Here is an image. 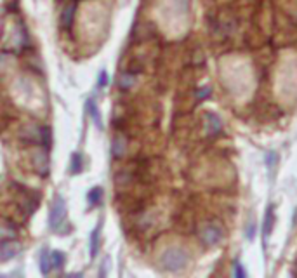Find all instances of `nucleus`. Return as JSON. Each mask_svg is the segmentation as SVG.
I'll list each match as a JSON object with an SVG mask.
<instances>
[{
    "label": "nucleus",
    "mask_w": 297,
    "mask_h": 278,
    "mask_svg": "<svg viewBox=\"0 0 297 278\" xmlns=\"http://www.w3.org/2000/svg\"><path fill=\"white\" fill-rule=\"evenodd\" d=\"M160 265L164 270H169V272H178V270H183L186 265H188V254H186L185 249L171 247L162 254Z\"/></svg>",
    "instance_id": "f257e3e1"
},
{
    "label": "nucleus",
    "mask_w": 297,
    "mask_h": 278,
    "mask_svg": "<svg viewBox=\"0 0 297 278\" xmlns=\"http://www.w3.org/2000/svg\"><path fill=\"white\" fill-rule=\"evenodd\" d=\"M63 224H66V202L61 195H56L49 210V226L56 231H61Z\"/></svg>",
    "instance_id": "f03ea898"
},
{
    "label": "nucleus",
    "mask_w": 297,
    "mask_h": 278,
    "mask_svg": "<svg viewBox=\"0 0 297 278\" xmlns=\"http://www.w3.org/2000/svg\"><path fill=\"white\" fill-rule=\"evenodd\" d=\"M200 238L205 245H215L221 242L222 231H221V228L215 226V224H207V226L200 231Z\"/></svg>",
    "instance_id": "7ed1b4c3"
},
{
    "label": "nucleus",
    "mask_w": 297,
    "mask_h": 278,
    "mask_svg": "<svg viewBox=\"0 0 297 278\" xmlns=\"http://www.w3.org/2000/svg\"><path fill=\"white\" fill-rule=\"evenodd\" d=\"M19 245L12 240H2L0 242V261H9L17 254Z\"/></svg>",
    "instance_id": "20e7f679"
},
{
    "label": "nucleus",
    "mask_w": 297,
    "mask_h": 278,
    "mask_svg": "<svg viewBox=\"0 0 297 278\" xmlns=\"http://www.w3.org/2000/svg\"><path fill=\"white\" fill-rule=\"evenodd\" d=\"M75 10H77V2H70L68 5L63 9L61 19H59V24H61L63 30H68V28H72L73 17H75Z\"/></svg>",
    "instance_id": "39448f33"
},
{
    "label": "nucleus",
    "mask_w": 297,
    "mask_h": 278,
    "mask_svg": "<svg viewBox=\"0 0 297 278\" xmlns=\"http://www.w3.org/2000/svg\"><path fill=\"white\" fill-rule=\"evenodd\" d=\"M273 221H275V207L270 205L266 210V216H264V226H263V237H264V242L270 238V233L271 230H273Z\"/></svg>",
    "instance_id": "423d86ee"
},
{
    "label": "nucleus",
    "mask_w": 297,
    "mask_h": 278,
    "mask_svg": "<svg viewBox=\"0 0 297 278\" xmlns=\"http://www.w3.org/2000/svg\"><path fill=\"white\" fill-rule=\"evenodd\" d=\"M125 148H127L125 138H123V136H120V134H116L115 138H113V141H111V153H113V157H115V158L123 157V155H125Z\"/></svg>",
    "instance_id": "0eeeda50"
},
{
    "label": "nucleus",
    "mask_w": 297,
    "mask_h": 278,
    "mask_svg": "<svg viewBox=\"0 0 297 278\" xmlns=\"http://www.w3.org/2000/svg\"><path fill=\"white\" fill-rule=\"evenodd\" d=\"M87 111H89V115H91V118L94 120V124L98 125L99 129L102 127V120H101V113H99V108H98V104L94 103L93 99H87Z\"/></svg>",
    "instance_id": "6e6552de"
},
{
    "label": "nucleus",
    "mask_w": 297,
    "mask_h": 278,
    "mask_svg": "<svg viewBox=\"0 0 297 278\" xmlns=\"http://www.w3.org/2000/svg\"><path fill=\"white\" fill-rule=\"evenodd\" d=\"M102 200V188L101 186H94L89 193H87V202H89L91 207H96L101 203Z\"/></svg>",
    "instance_id": "1a4fd4ad"
},
{
    "label": "nucleus",
    "mask_w": 297,
    "mask_h": 278,
    "mask_svg": "<svg viewBox=\"0 0 297 278\" xmlns=\"http://www.w3.org/2000/svg\"><path fill=\"white\" fill-rule=\"evenodd\" d=\"M51 254H49L47 249H42L40 252V272L42 275H49V272H51Z\"/></svg>",
    "instance_id": "9d476101"
},
{
    "label": "nucleus",
    "mask_w": 297,
    "mask_h": 278,
    "mask_svg": "<svg viewBox=\"0 0 297 278\" xmlns=\"http://www.w3.org/2000/svg\"><path fill=\"white\" fill-rule=\"evenodd\" d=\"M99 233H101V224L93 231L91 235V258H96L98 249H99Z\"/></svg>",
    "instance_id": "9b49d317"
},
{
    "label": "nucleus",
    "mask_w": 297,
    "mask_h": 278,
    "mask_svg": "<svg viewBox=\"0 0 297 278\" xmlns=\"http://www.w3.org/2000/svg\"><path fill=\"white\" fill-rule=\"evenodd\" d=\"M65 263H66V258H65V254H63V252L54 251L51 254V266H52V268L61 270L63 266H65Z\"/></svg>",
    "instance_id": "f8f14e48"
},
{
    "label": "nucleus",
    "mask_w": 297,
    "mask_h": 278,
    "mask_svg": "<svg viewBox=\"0 0 297 278\" xmlns=\"http://www.w3.org/2000/svg\"><path fill=\"white\" fill-rule=\"evenodd\" d=\"M70 167H72V172L73 174H79L80 171L84 169V158L80 153H73L72 155V164H70Z\"/></svg>",
    "instance_id": "ddd939ff"
},
{
    "label": "nucleus",
    "mask_w": 297,
    "mask_h": 278,
    "mask_svg": "<svg viewBox=\"0 0 297 278\" xmlns=\"http://www.w3.org/2000/svg\"><path fill=\"white\" fill-rule=\"evenodd\" d=\"M38 132H40L42 144L45 146V150H49V148H51V144H52V132H51V129H49L47 125H44V127H42Z\"/></svg>",
    "instance_id": "4468645a"
},
{
    "label": "nucleus",
    "mask_w": 297,
    "mask_h": 278,
    "mask_svg": "<svg viewBox=\"0 0 297 278\" xmlns=\"http://www.w3.org/2000/svg\"><path fill=\"white\" fill-rule=\"evenodd\" d=\"M132 84H134V75L125 72V75H122V79H120V89H123V91L130 89Z\"/></svg>",
    "instance_id": "2eb2a0df"
},
{
    "label": "nucleus",
    "mask_w": 297,
    "mask_h": 278,
    "mask_svg": "<svg viewBox=\"0 0 297 278\" xmlns=\"http://www.w3.org/2000/svg\"><path fill=\"white\" fill-rule=\"evenodd\" d=\"M106 84H108V73H106V70H102V72L99 73V79H98V86H99V87H104Z\"/></svg>",
    "instance_id": "dca6fc26"
},
{
    "label": "nucleus",
    "mask_w": 297,
    "mask_h": 278,
    "mask_svg": "<svg viewBox=\"0 0 297 278\" xmlns=\"http://www.w3.org/2000/svg\"><path fill=\"white\" fill-rule=\"evenodd\" d=\"M235 275L238 277V278H243V277H245V270H242V266H240L238 261L235 263Z\"/></svg>",
    "instance_id": "f3484780"
},
{
    "label": "nucleus",
    "mask_w": 297,
    "mask_h": 278,
    "mask_svg": "<svg viewBox=\"0 0 297 278\" xmlns=\"http://www.w3.org/2000/svg\"><path fill=\"white\" fill-rule=\"evenodd\" d=\"M108 259H104V261H102V266H101V273H99V275L101 277H104L106 275V268H108Z\"/></svg>",
    "instance_id": "a211bd4d"
}]
</instances>
